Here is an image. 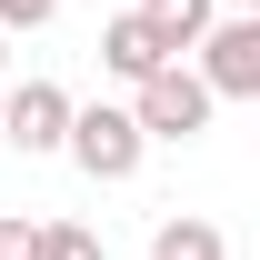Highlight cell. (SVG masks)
I'll use <instances>...</instances> for the list:
<instances>
[{
  "label": "cell",
  "instance_id": "7",
  "mask_svg": "<svg viewBox=\"0 0 260 260\" xmlns=\"http://www.w3.org/2000/svg\"><path fill=\"white\" fill-rule=\"evenodd\" d=\"M210 10H220V0H140V20H150L170 50H190V40L210 30Z\"/></svg>",
  "mask_w": 260,
  "mask_h": 260
},
{
  "label": "cell",
  "instance_id": "11",
  "mask_svg": "<svg viewBox=\"0 0 260 260\" xmlns=\"http://www.w3.org/2000/svg\"><path fill=\"white\" fill-rule=\"evenodd\" d=\"M0 70H10V30H0Z\"/></svg>",
  "mask_w": 260,
  "mask_h": 260
},
{
  "label": "cell",
  "instance_id": "1",
  "mask_svg": "<svg viewBox=\"0 0 260 260\" xmlns=\"http://www.w3.org/2000/svg\"><path fill=\"white\" fill-rule=\"evenodd\" d=\"M60 150H70V170H80V180H100V190H120L130 170L150 160V140H140V120H130V100H70Z\"/></svg>",
  "mask_w": 260,
  "mask_h": 260
},
{
  "label": "cell",
  "instance_id": "2",
  "mask_svg": "<svg viewBox=\"0 0 260 260\" xmlns=\"http://www.w3.org/2000/svg\"><path fill=\"white\" fill-rule=\"evenodd\" d=\"M210 100H260V10H210V30L180 50Z\"/></svg>",
  "mask_w": 260,
  "mask_h": 260
},
{
  "label": "cell",
  "instance_id": "10",
  "mask_svg": "<svg viewBox=\"0 0 260 260\" xmlns=\"http://www.w3.org/2000/svg\"><path fill=\"white\" fill-rule=\"evenodd\" d=\"M220 10H260V0H220Z\"/></svg>",
  "mask_w": 260,
  "mask_h": 260
},
{
  "label": "cell",
  "instance_id": "9",
  "mask_svg": "<svg viewBox=\"0 0 260 260\" xmlns=\"http://www.w3.org/2000/svg\"><path fill=\"white\" fill-rule=\"evenodd\" d=\"M0 260H30V220L20 210H0Z\"/></svg>",
  "mask_w": 260,
  "mask_h": 260
},
{
  "label": "cell",
  "instance_id": "4",
  "mask_svg": "<svg viewBox=\"0 0 260 260\" xmlns=\"http://www.w3.org/2000/svg\"><path fill=\"white\" fill-rule=\"evenodd\" d=\"M60 130H70V90L60 80H0V140L20 150V160H40V150H60Z\"/></svg>",
  "mask_w": 260,
  "mask_h": 260
},
{
  "label": "cell",
  "instance_id": "12",
  "mask_svg": "<svg viewBox=\"0 0 260 260\" xmlns=\"http://www.w3.org/2000/svg\"><path fill=\"white\" fill-rule=\"evenodd\" d=\"M110 10H120V0H110Z\"/></svg>",
  "mask_w": 260,
  "mask_h": 260
},
{
  "label": "cell",
  "instance_id": "8",
  "mask_svg": "<svg viewBox=\"0 0 260 260\" xmlns=\"http://www.w3.org/2000/svg\"><path fill=\"white\" fill-rule=\"evenodd\" d=\"M30 260H100V240L80 220H30Z\"/></svg>",
  "mask_w": 260,
  "mask_h": 260
},
{
  "label": "cell",
  "instance_id": "5",
  "mask_svg": "<svg viewBox=\"0 0 260 260\" xmlns=\"http://www.w3.org/2000/svg\"><path fill=\"white\" fill-rule=\"evenodd\" d=\"M160 60H180V50H170V40L140 20V0H120V10L100 20V70H110V80H150Z\"/></svg>",
  "mask_w": 260,
  "mask_h": 260
},
{
  "label": "cell",
  "instance_id": "6",
  "mask_svg": "<svg viewBox=\"0 0 260 260\" xmlns=\"http://www.w3.org/2000/svg\"><path fill=\"white\" fill-rule=\"evenodd\" d=\"M150 260H230L220 220H200V210H170L160 230H150Z\"/></svg>",
  "mask_w": 260,
  "mask_h": 260
},
{
  "label": "cell",
  "instance_id": "3",
  "mask_svg": "<svg viewBox=\"0 0 260 260\" xmlns=\"http://www.w3.org/2000/svg\"><path fill=\"white\" fill-rule=\"evenodd\" d=\"M210 110H220V100L200 90L190 60H160L150 80H130V120H140V140H200Z\"/></svg>",
  "mask_w": 260,
  "mask_h": 260
}]
</instances>
